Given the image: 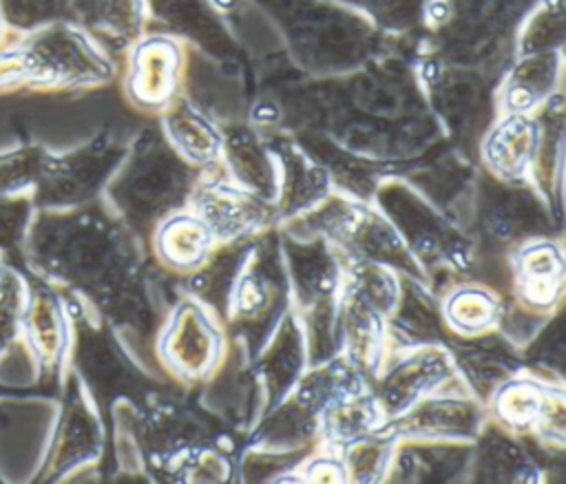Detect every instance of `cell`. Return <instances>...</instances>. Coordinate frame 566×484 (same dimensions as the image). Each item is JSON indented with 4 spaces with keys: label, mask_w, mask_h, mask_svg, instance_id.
<instances>
[{
    "label": "cell",
    "mask_w": 566,
    "mask_h": 484,
    "mask_svg": "<svg viewBox=\"0 0 566 484\" xmlns=\"http://www.w3.org/2000/svg\"><path fill=\"white\" fill-rule=\"evenodd\" d=\"M531 438L553 457L564 455L566 446V396L564 385H551Z\"/></svg>",
    "instance_id": "cell-49"
},
{
    "label": "cell",
    "mask_w": 566,
    "mask_h": 484,
    "mask_svg": "<svg viewBox=\"0 0 566 484\" xmlns=\"http://www.w3.org/2000/svg\"><path fill=\"white\" fill-rule=\"evenodd\" d=\"M566 38L564 0H535L517 27L513 57L562 51Z\"/></svg>",
    "instance_id": "cell-45"
},
{
    "label": "cell",
    "mask_w": 566,
    "mask_h": 484,
    "mask_svg": "<svg viewBox=\"0 0 566 484\" xmlns=\"http://www.w3.org/2000/svg\"><path fill=\"white\" fill-rule=\"evenodd\" d=\"M146 33H164L210 60L245 73L248 60L214 0H144Z\"/></svg>",
    "instance_id": "cell-14"
},
{
    "label": "cell",
    "mask_w": 566,
    "mask_h": 484,
    "mask_svg": "<svg viewBox=\"0 0 566 484\" xmlns=\"http://www.w3.org/2000/svg\"><path fill=\"white\" fill-rule=\"evenodd\" d=\"M69 13L93 40L130 49L146 33L144 0H69Z\"/></svg>",
    "instance_id": "cell-38"
},
{
    "label": "cell",
    "mask_w": 566,
    "mask_h": 484,
    "mask_svg": "<svg viewBox=\"0 0 566 484\" xmlns=\"http://www.w3.org/2000/svg\"><path fill=\"white\" fill-rule=\"evenodd\" d=\"M559 88L562 51L513 57L495 84L497 115L535 113Z\"/></svg>",
    "instance_id": "cell-31"
},
{
    "label": "cell",
    "mask_w": 566,
    "mask_h": 484,
    "mask_svg": "<svg viewBox=\"0 0 566 484\" xmlns=\"http://www.w3.org/2000/svg\"><path fill=\"white\" fill-rule=\"evenodd\" d=\"M535 0H427L418 55L475 66L500 80L520 22Z\"/></svg>",
    "instance_id": "cell-4"
},
{
    "label": "cell",
    "mask_w": 566,
    "mask_h": 484,
    "mask_svg": "<svg viewBox=\"0 0 566 484\" xmlns=\"http://www.w3.org/2000/svg\"><path fill=\"white\" fill-rule=\"evenodd\" d=\"M214 418L197 411L175 393H153L137 413V431L148 471L157 477L186 451L223 435L212 427Z\"/></svg>",
    "instance_id": "cell-17"
},
{
    "label": "cell",
    "mask_w": 566,
    "mask_h": 484,
    "mask_svg": "<svg viewBox=\"0 0 566 484\" xmlns=\"http://www.w3.org/2000/svg\"><path fill=\"white\" fill-rule=\"evenodd\" d=\"M226 345L223 323L181 292L155 334L153 351L168 378L181 385H201L219 367Z\"/></svg>",
    "instance_id": "cell-11"
},
{
    "label": "cell",
    "mask_w": 566,
    "mask_h": 484,
    "mask_svg": "<svg viewBox=\"0 0 566 484\" xmlns=\"http://www.w3.org/2000/svg\"><path fill=\"white\" fill-rule=\"evenodd\" d=\"M504 296L482 281H455L440 292L442 320L451 336H480L497 329Z\"/></svg>",
    "instance_id": "cell-37"
},
{
    "label": "cell",
    "mask_w": 566,
    "mask_h": 484,
    "mask_svg": "<svg viewBox=\"0 0 566 484\" xmlns=\"http://www.w3.org/2000/svg\"><path fill=\"white\" fill-rule=\"evenodd\" d=\"M290 307V281L279 228H272L252 239L223 316L226 336L252 358Z\"/></svg>",
    "instance_id": "cell-9"
},
{
    "label": "cell",
    "mask_w": 566,
    "mask_h": 484,
    "mask_svg": "<svg viewBox=\"0 0 566 484\" xmlns=\"http://www.w3.org/2000/svg\"><path fill=\"white\" fill-rule=\"evenodd\" d=\"M398 438L385 424L345 444L338 453L347 482L378 484L387 480Z\"/></svg>",
    "instance_id": "cell-44"
},
{
    "label": "cell",
    "mask_w": 566,
    "mask_h": 484,
    "mask_svg": "<svg viewBox=\"0 0 566 484\" xmlns=\"http://www.w3.org/2000/svg\"><path fill=\"white\" fill-rule=\"evenodd\" d=\"M385 424V415L367 389L329 404L318 418V444L340 451L356 438Z\"/></svg>",
    "instance_id": "cell-42"
},
{
    "label": "cell",
    "mask_w": 566,
    "mask_h": 484,
    "mask_svg": "<svg viewBox=\"0 0 566 484\" xmlns=\"http://www.w3.org/2000/svg\"><path fill=\"white\" fill-rule=\"evenodd\" d=\"M279 166V194L276 212L279 223L290 221L334 192L327 170L283 128L261 130Z\"/></svg>",
    "instance_id": "cell-23"
},
{
    "label": "cell",
    "mask_w": 566,
    "mask_h": 484,
    "mask_svg": "<svg viewBox=\"0 0 566 484\" xmlns=\"http://www.w3.org/2000/svg\"><path fill=\"white\" fill-rule=\"evenodd\" d=\"M398 285L400 274L391 267L369 261H343L336 307L338 351L367 378L387 356V316L396 303Z\"/></svg>",
    "instance_id": "cell-10"
},
{
    "label": "cell",
    "mask_w": 566,
    "mask_h": 484,
    "mask_svg": "<svg viewBox=\"0 0 566 484\" xmlns=\"http://www.w3.org/2000/svg\"><path fill=\"white\" fill-rule=\"evenodd\" d=\"M199 407L237 433H248L263 413V393L248 351L228 340L219 367L201 382Z\"/></svg>",
    "instance_id": "cell-21"
},
{
    "label": "cell",
    "mask_w": 566,
    "mask_h": 484,
    "mask_svg": "<svg viewBox=\"0 0 566 484\" xmlns=\"http://www.w3.org/2000/svg\"><path fill=\"white\" fill-rule=\"evenodd\" d=\"M371 203L391 221L422 278L438 294L455 281H478V248L469 230L400 175H387Z\"/></svg>",
    "instance_id": "cell-5"
},
{
    "label": "cell",
    "mask_w": 566,
    "mask_h": 484,
    "mask_svg": "<svg viewBox=\"0 0 566 484\" xmlns=\"http://www.w3.org/2000/svg\"><path fill=\"white\" fill-rule=\"evenodd\" d=\"M486 404L480 402L462 380H453L389 418L385 427L398 440L473 442L486 422Z\"/></svg>",
    "instance_id": "cell-18"
},
{
    "label": "cell",
    "mask_w": 566,
    "mask_h": 484,
    "mask_svg": "<svg viewBox=\"0 0 566 484\" xmlns=\"http://www.w3.org/2000/svg\"><path fill=\"white\" fill-rule=\"evenodd\" d=\"M566 261L562 236H535L509 254V298L548 316L564 303Z\"/></svg>",
    "instance_id": "cell-20"
},
{
    "label": "cell",
    "mask_w": 566,
    "mask_h": 484,
    "mask_svg": "<svg viewBox=\"0 0 566 484\" xmlns=\"http://www.w3.org/2000/svg\"><path fill=\"white\" fill-rule=\"evenodd\" d=\"M290 133V130H287ZM296 141L327 170L336 192L358 201H371L380 181L396 172L391 166L352 152L316 133H292Z\"/></svg>",
    "instance_id": "cell-34"
},
{
    "label": "cell",
    "mask_w": 566,
    "mask_h": 484,
    "mask_svg": "<svg viewBox=\"0 0 566 484\" xmlns=\"http://www.w3.org/2000/svg\"><path fill=\"white\" fill-rule=\"evenodd\" d=\"M128 144L104 133L64 155H49L33 186L38 203L66 210L95 201L119 168Z\"/></svg>",
    "instance_id": "cell-13"
},
{
    "label": "cell",
    "mask_w": 566,
    "mask_h": 484,
    "mask_svg": "<svg viewBox=\"0 0 566 484\" xmlns=\"http://www.w3.org/2000/svg\"><path fill=\"white\" fill-rule=\"evenodd\" d=\"M159 128L166 141L195 168L210 170L221 166V126L179 93L164 111Z\"/></svg>",
    "instance_id": "cell-33"
},
{
    "label": "cell",
    "mask_w": 566,
    "mask_h": 484,
    "mask_svg": "<svg viewBox=\"0 0 566 484\" xmlns=\"http://www.w3.org/2000/svg\"><path fill=\"white\" fill-rule=\"evenodd\" d=\"M564 303L548 314L539 329L520 347L526 371L551 385H564Z\"/></svg>",
    "instance_id": "cell-46"
},
{
    "label": "cell",
    "mask_w": 566,
    "mask_h": 484,
    "mask_svg": "<svg viewBox=\"0 0 566 484\" xmlns=\"http://www.w3.org/2000/svg\"><path fill=\"white\" fill-rule=\"evenodd\" d=\"M22 329L24 343L38 360V367L57 373L64 367L71 347V323L64 303L49 285L40 283L27 290Z\"/></svg>",
    "instance_id": "cell-30"
},
{
    "label": "cell",
    "mask_w": 566,
    "mask_h": 484,
    "mask_svg": "<svg viewBox=\"0 0 566 484\" xmlns=\"http://www.w3.org/2000/svg\"><path fill=\"white\" fill-rule=\"evenodd\" d=\"M201 172L166 141L161 128H144L102 194L106 208L146 248L161 219L188 208Z\"/></svg>",
    "instance_id": "cell-3"
},
{
    "label": "cell",
    "mask_w": 566,
    "mask_h": 484,
    "mask_svg": "<svg viewBox=\"0 0 566 484\" xmlns=\"http://www.w3.org/2000/svg\"><path fill=\"white\" fill-rule=\"evenodd\" d=\"M69 11V0H0L2 18L18 29H40Z\"/></svg>",
    "instance_id": "cell-51"
},
{
    "label": "cell",
    "mask_w": 566,
    "mask_h": 484,
    "mask_svg": "<svg viewBox=\"0 0 566 484\" xmlns=\"http://www.w3.org/2000/svg\"><path fill=\"white\" fill-rule=\"evenodd\" d=\"M18 75L53 86H93L113 77L115 69L82 27L51 22L40 27L11 62Z\"/></svg>",
    "instance_id": "cell-12"
},
{
    "label": "cell",
    "mask_w": 566,
    "mask_h": 484,
    "mask_svg": "<svg viewBox=\"0 0 566 484\" xmlns=\"http://www.w3.org/2000/svg\"><path fill=\"white\" fill-rule=\"evenodd\" d=\"M537 144L535 113H500L478 144V166L500 181H533Z\"/></svg>",
    "instance_id": "cell-24"
},
{
    "label": "cell",
    "mask_w": 566,
    "mask_h": 484,
    "mask_svg": "<svg viewBox=\"0 0 566 484\" xmlns=\"http://www.w3.org/2000/svg\"><path fill=\"white\" fill-rule=\"evenodd\" d=\"M407 38L398 35L389 51L340 75L272 69L265 95L281 111V128L323 135L396 172L431 152L444 135L416 75L418 42L411 38L405 44Z\"/></svg>",
    "instance_id": "cell-1"
},
{
    "label": "cell",
    "mask_w": 566,
    "mask_h": 484,
    "mask_svg": "<svg viewBox=\"0 0 566 484\" xmlns=\"http://www.w3.org/2000/svg\"><path fill=\"white\" fill-rule=\"evenodd\" d=\"M290 281V303L298 316L310 365L338 354L336 307L343 285V261L323 236H294L279 230Z\"/></svg>",
    "instance_id": "cell-7"
},
{
    "label": "cell",
    "mask_w": 566,
    "mask_h": 484,
    "mask_svg": "<svg viewBox=\"0 0 566 484\" xmlns=\"http://www.w3.org/2000/svg\"><path fill=\"white\" fill-rule=\"evenodd\" d=\"M49 152L42 148H22L13 155L0 157V194H13L33 188Z\"/></svg>",
    "instance_id": "cell-50"
},
{
    "label": "cell",
    "mask_w": 566,
    "mask_h": 484,
    "mask_svg": "<svg viewBox=\"0 0 566 484\" xmlns=\"http://www.w3.org/2000/svg\"><path fill=\"white\" fill-rule=\"evenodd\" d=\"M188 208L208 225L217 243L254 239L279 228L276 206L234 186L221 166L201 172Z\"/></svg>",
    "instance_id": "cell-19"
},
{
    "label": "cell",
    "mask_w": 566,
    "mask_h": 484,
    "mask_svg": "<svg viewBox=\"0 0 566 484\" xmlns=\"http://www.w3.org/2000/svg\"><path fill=\"white\" fill-rule=\"evenodd\" d=\"M343 2L367 20H371L382 33L413 35L420 33L422 7L427 0H336Z\"/></svg>",
    "instance_id": "cell-48"
},
{
    "label": "cell",
    "mask_w": 566,
    "mask_h": 484,
    "mask_svg": "<svg viewBox=\"0 0 566 484\" xmlns=\"http://www.w3.org/2000/svg\"><path fill=\"white\" fill-rule=\"evenodd\" d=\"M24 301L27 287L22 285V281L11 274H4L0 281V356L18 343Z\"/></svg>",
    "instance_id": "cell-52"
},
{
    "label": "cell",
    "mask_w": 566,
    "mask_h": 484,
    "mask_svg": "<svg viewBox=\"0 0 566 484\" xmlns=\"http://www.w3.org/2000/svg\"><path fill=\"white\" fill-rule=\"evenodd\" d=\"M263 393V413L279 404L310 365L303 325L290 307L263 347L250 358Z\"/></svg>",
    "instance_id": "cell-27"
},
{
    "label": "cell",
    "mask_w": 566,
    "mask_h": 484,
    "mask_svg": "<svg viewBox=\"0 0 566 484\" xmlns=\"http://www.w3.org/2000/svg\"><path fill=\"white\" fill-rule=\"evenodd\" d=\"M451 338L442 312L440 294L420 276L400 274L398 296L387 316V351L444 345Z\"/></svg>",
    "instance_id": "cell-28"
},
{
    "label": "cell",
    "mask_w": 566,
    "mask_h": 484,
    "mask_svg": "<svg viewBox=\"0 0 566 484\" xmlns=\"http://www.w3.org/2000/svg\"><path fill=\"white\" fill-rule=\"evenodd\" d=\"M276 29L287 60L305 75L354 71L389 51L398 35L382 33L356 9L336 0H248Z\"/></svg>",
    "instance_id": "cell-2"
},
{
    "label": "cell",
    "mask_w": 566,
    "mask_h": 484,
    "mask_svg": "<svg viewBox=\"0 0 566 484\" xmlns=\"http://www.w3.org/2000/svg\"><path fill=\"white\" fill-rule=\"evenodd\" d=\"M237 0H214V4L221 9V11H228Z\"/></svg>",
    "instance_id": "cell-55"
},
{
    "label": "cell",
    "mask_w": 566,
    "mask_h": 484,
    "mask_svg": "<svg viewBox=\"0 0 566 484\" xmlns=\"http://www.w3.org/2000/svg\"><path fill=\"white\" fill-rule=\"evenodd\" d=\"M148 245L166 272L184 276L210 254L217 241L208 225L190 208H184L157 223Z\"/></svg>",
    "instance_id": "cell-35"
},
{
    "label": "cell",
    "mask_w": 566,
    "mask_h": 484,
    "mask_svg": "<svg viewBox=\"0 0 566 484\" xmlns=\"http://www.w3.org/2000/svg\"><path fill=\"white\" fill-rule=\"evenodd\" d=\"M2 276H4V272H2V265H0V281H2Z\"/></svg>",
    "instance_id": "cell-56"
},
{
    "label": "cell",
    "mask_w": 566,
    "mask_h": 484,
    "mask_svg": "<svg viewBox=\"0 0 566 484\" xmlns=\"http://www.w3.org/2000/svg\"><path fill=\"white\" fill-rule=\"evenodd\" d=\"M546 477L544 464L528 449L524 435H515L486 418L471 442L467 482L535 484Z\"/></svg>",
    "instance_id": "cell-26"
},
{
    "label": "cell",
    "mask_w": 566,
    "mask_h": 484,
    "mask_svg": "<svg viewBox=\"0 0 566 484\" xmlns=\"http://www.w3.org/2000/svg\"><path fill=\"white\" fill-rule=\"evenodd\" d=\"M237 457H239V451H234L232 438H228L223 433L217 440L195 446V449L186 451L184 455H179L175 462L168 464V469L161 473V477L179 480V482L234 480Z\"/></svg>",
    "instance_id": "cell-43"
},
{
    "label": "cell",
    "mask_w": 566,
    "mask_h": 484,
    "mask_svg": "<svg viewBox=\"0 0 566 484\" xmlns=\"http://www.w3.org/2000/svg\"><path fill=\"white\" fill-rule=\"evenodd\" d=\"M453 380H458V373L449 347L418 345L387 351L369 378V391L374 393L387 422L422 396Z\"/></svg>",
    "instance_id": "cell-15"
},
{
    "label": "cell",
    "mask_w": 566,
    "mask_h": 484,
    "mask_svg": "<svg viewBox=\"0 0 566 484\" xmlns=\"http://www.w3.org/2000/svg\"><path fill=\"white\" fill-rule=\"evenodd\" d=\"M444 345L451 351L458 378L484 404L504 380L524 369L520 347L497 329L469 338L451 336Z\"/></svg>",
    "instance_id": "cell-25"
},
{
    "label": "cell",
    "mask_w": 566,
    "mask_h": 484,
    "mask_svg": "<svg viewBox=\"0 0 566 484\" xmlns=\"http://www.w3.org/2000/svg\"><path fill=\"white\" fill-rule=\"evenodd\" d=\"M413 66L444 141L478 164V144L497 115V80L475 66L444 62L433 55H416Z\"/></svg>",
    "instance_id": "cell-8"
},
{
    "label": "cell",
    "mask_w": 566,
    "mask_h": 484,
    "mask_svg": "<svg viewBox=\"0 0 566 484\" xmlns=\"http://www.w3.org/2000/svg\"><path fill=\"white\" fill-rule=\"evenodd\" d=\"M467 230L478 248V276L486 261L509 254L535 236H562V217L533 181H500L478 168Z\"/></svg>",
    "instance_id": "cell-6"
},
{
    "label": "cell",
    "mask_w": 566,
    "mask_h": 484,
    "mask_svg": "<svg viewBox=\"0 0 566 484\" xmlns=\"http://www.w3.org/2000/svg\"><path fill=\"white\" fill-rule=\"evenodd\" d=\"M294 482H327V484H345V466L340 453L336 449L316 444L314 451L298 464Z\"/></svg>",
    "instance_id": "cell-53"
},
{
    "label": "cell",
    "mask_w": 566,
    "mask_h": 484,
    "mask_svg": "<svg viewBox=\"0 0 566 484\" xmlns=\"http://www.w3.org/2000/svg\"><path fill=\"white\" fill-rule=\"evenodd\" d=\"M539 144L533 166V183L562 217V175H564V93H553L537 111Z\"/></svg>",
    "instance_id": "cell-40"
},
{
    "label": "cell",
    "mask_w": 566,
    "mask_h": 484,
    "mask_svg": "<svg viewBox=\"0 0 566 484\" xmlns=\"http://www.w3.org/2000/svg\"><path fill=\"white\" fill-rule=\"evenodd\" d=\"M250 245L252 239L217 243L192 272L179 276V290L206 305L223 323L234 281L245 263Z\"/></svg>",
    "instance_id": "cell-36"
},
{
    "label": "cell",
    "mask_w": 566,
    "mask_h": 484,
    "mask_svg": "<svg viewBox=\"0 0 566 484\" xmlns=\"http://www.w3.org/2000/svg\"><path fill=\"white\" fill-rule=\"evenodd\" d=\"M31 223V199L0 194V250L20 243Z\"/></svg>",
    "instance_id": "cell-54"
},
{
    "label": "cell",
    "mask_w": 566,
    "mask_h": 484,
    "mask_svg": "<svg viewBox=\"0 0 566 484\" xmlns=\"http://www.w3.org/2000/svg\"><path fill=\"white\" fill-rule=\"evenodd\" d=\"M221 130L223 175L241 190L274 206L279 194V166L263 133L248 122L226 124Z\"/></svg>",
    "instance_id": "cell-29"
},
{
    "label": "cell",
    "mask_w": 566,
    "mask_h": 484,
    "mask_svg": "<svg viewBox=\"0 0 566 484\" xmlns=\"http://www.w3.org/2000/svg\"><path fill=\"white\" fill-rule=\"evenodd\" d=\"M184 44L164 33H144L133 46L126 69V95L146 113H161L179 93Z\"/></svg>",
    "instance_id": "cell-22"
},
{
    "label": "cell",
    "mask_w": 566,
    "mask_h": 484,
    "mask_svg": "<svg viewBox=\"0 0 566 484\" xmlns=\"http://www.w3.org/2000/svg\"><path fill=\"white\" fill-rule=\"evenodd\" d=\"M369 387V378L345 356L334 354L316 365H307L294 389L287 393L310 413L318 415L336 400Z\"/></svg>",
    "instance_id": "cell-39"
},
{
    "label": "cell",
    "mask_w": 566,
    "mask_h": 484,
    "mask_svg": "<svg viewBox=\"0 0 566 484\" xmlns=\"http://www.w3.org/2000/svg\"><path fill=\"white\" fill-rule=\"evenodd\" d=\"M471 442L398 440L385 482H467Z\"/></svg>",
    "instance_id": "cell-32"
},
{
    "label": "cell",
    "mask_w": 566,
    "mask_h": 484,
    "mask_svg": "<svg viewBox=\"0 0 566 484\" xmlns=\"http://www.w3.org/2000/svg\"><path fill=\"white\" fill-rule=\"evenodd\" d=\"M104 422L95 398L77 376L69 371L53 440L46 455V480H62L82 469H93L104 453Z\"/></svg>",
    "instance_id": "cell-16"
},
{
    "label": "cell",
    "mask_w": 566,
    "mask_h": 484,
    "mask_svg": "<svg viewBox=\"0 0 566 484\" xmlns=\"http://www.w3.org/2000/svg\"><path fill=\"white\" fill-rule=\"evenodd\" d=\"M551 382L522 369L504 380L486 402L489 418L515 435L528 438L544 407Z\"/></svg>",
    "instance_id": "cell-41"
},
{
    "label": "cell",
    "mask_w": 566,
    "mask_h": 484,
    "mask_svg": "<svg viewBox=\"0 0 566 484\" xmlns=\"http://www.w3.org/2000/svg\"><path fill=\"white\" fill-rule=\"evenodd\" d=\"M314 451L296 449V451H274L261 446H245L237 457V475L234 480L243 482H294L298 464Z\"/></svg>",
    "instance_id": "cell-47"
}]
</instances>
